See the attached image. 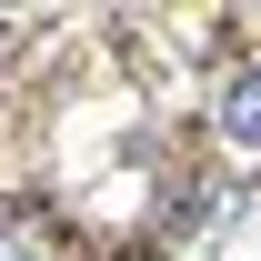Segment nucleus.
I'll use <instances>...</instances> for the list:
<instances>
[{
  "mask_svg": "<svg viewBox=\"0 0 261 261\" xmlns=\"http://www.w3.org/2000/svg\"><path fill=\"white\" fill-rule=\"evenodd\" d=\"M221 141H241V151H261V70H241L221 91Z\"/></svg>",
  "mask_w": 261,
  "mask_h": 261,
  "instance_id": "nucleus-1",
  "label": "nucleus"
}]
</instances>
